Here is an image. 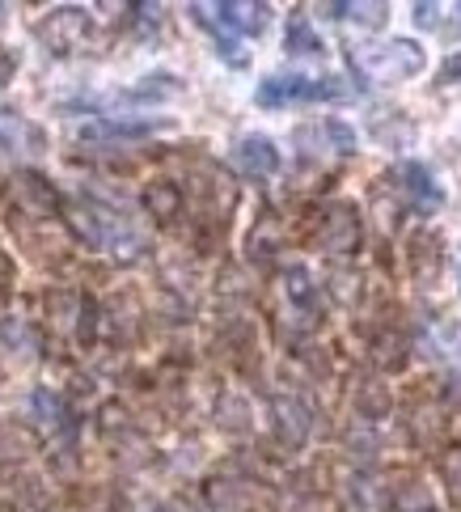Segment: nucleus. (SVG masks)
I'll return each instance as SVG.
<instances>
[{
  "label": "nucleus",
  "mask_w": 461,
  "mask_h": 512,
  "mask_svg": "<svg viewBox=\"0 0 461 512\" xmlns=\"http://www.w3.org/2000/svg\"><path fill=\"white\" fill-rule=\"evenodd\" d=\"M373 68L381 81H394V77H415L423 68V47H415L411 39H394L373 51Z\"/></svg>",
  "instance_id": "f257e3e1"
},
{
  "label": "nucleus",
  "mask_w": 461,
  "mask_h": 512,
  "mask_svg": "<svg viewBox=\"0 0 461 512\" xmlns=\"http://www.w3.org/2000/svg\"><path fill=\"white\" fill-rule=\"evenodd\" d=\"M402 187H407V195H411V204L415 208H423V212H436L440 208V187H436V178H432V170L428 166H419V161H407V166H402Z\"/></svg>",
  "instance_id": "f03ea898"
},
{
  "label": "nucleus",
  "mask_w": 461,
  "mask_h": 512,
  "mask_svg": "<svg viewBox=\"0 0 461 512\" xmlns=\"http://www.w3.org/2000/svg\"><path fill=\"white\" fill-rule=\"evenodd\" d=\"M297 98H309L305 77H267L258 85V102L263 106H280V102H297Z\"/></svg>",
  "instance_id": "7ed1b4c3"
},
{
  "label": "nucleus",
  "mask_w": 461,
  "mask_h": 512,
  "mask_svg": "<svg viewBox=\"0 0 461 512\" xmlns=\"http://www.w3.org/2000/svg\"><path fill=\"white\" fill-rule=\"evenodd\" d=\"M237 157H242V166H250V170H275V149H271V140H263V136H250V140H242V149H237Z\"/></svg>",
  "instance_id": "20e7f679"
},
{
  "label": "nucleus",
  "mask_w": 461,
  "mask_h": 512,
  "mask_svg": "<svg viewBox=\"0 0 461 512\" xmlns=\"http://www.w3.org/2000/svg\"><path fill=\"white\" fill-rule=\"evenodd\" d=\"M288 51H301V56H313V51H322L318 34L309 30L305 17H292V22H288Z\"/></svg>",
  "instance_id": "39448f33"
},
{
  "label": "nucleus",
  "mask_w": 461,
  "mask_h": 512,
  "mask_svg": "<svg viewBox=\"0 0 461 512\" xmlns=\"http://www.w3.org/2000/svg\"><path fill=\"white\" fill-rule=\"evenodd\" d=\"M449 479H453V496H461V457L449 466Z\"/></svg>",
  "instance_id": "423d86ee"
},
{
  "label": "nucleus",
  "mask_w": 461,
  "mask_h": 512,
  "mask_svg": "<svg viewBox=\"0 0 461 512\" xmlns=\"http://www.w3.org/2000/svg\"><path fill=\"white\" fill-rule=\"evenodd\" d=\"M457 280H461V271H457Z\"/></svg>",
  "instance_id": "0eeeda50"
}]
</instances>
